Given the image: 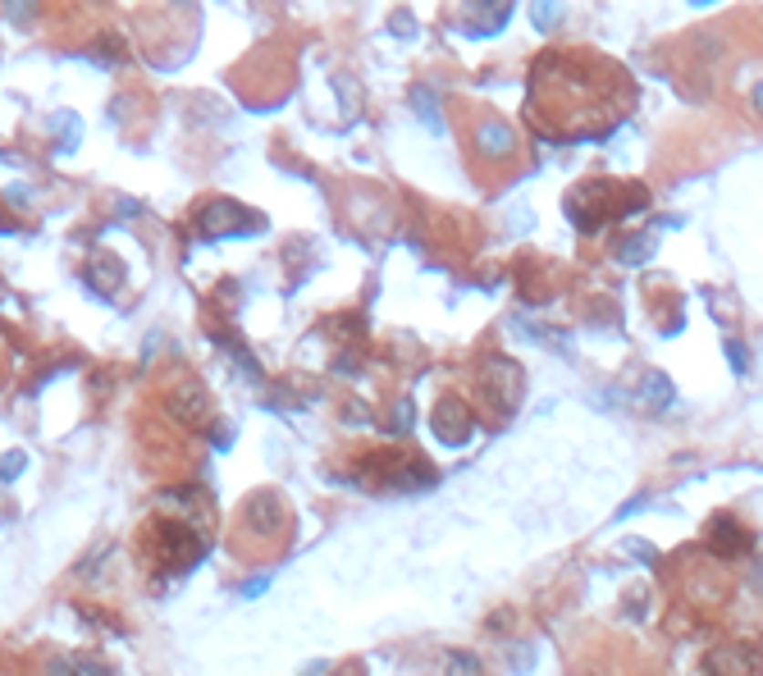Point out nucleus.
I'll return each mask as SVG.
<instances>
[{"label":"nucleus","instance_id":"9b49d317","mask_svg":"<svg viewBox=\"0 0 763 676\" xmlns=\"http://www.w3.org/2000/svg\"><path fill=\"white\" fill-rule=\"evenodd\" d=\"M471 15H476V19H467V33H471V37H490V33H499V28L508 24L512 10H508V5H476Z\"/></svg>","mask_w":763,"mask_h":676},{"label":"nucleus","instance_id":"4468645a","mask_svg":"<svg viewBox=\"0 0 763 676\" xmlns=\"http://www.w3.org/2000/svg\"><path fill=\"white\" fill-rule=\"evenodd\" d=\"M412 101H417V110H421L430 124H439V106H430V92H426V87H417V92H412Z\"/></svg>","mask_w":763,"mask_h":676},{"label":"nucleus","instance_id":"dca6fc26","mask_svg":"<svg viewBox=\"0 0 763 676\" xmlns=\"http://www.w3.org/2000/svg\"><path fill=\"white\" fill-rule=\"evenodd\" d=\"M727 353H731V366H736V375H745V348H740V343H727Z\"/></svg>","mask_w":763,"mask_h":676},{"label":"nucleus","instance_id":"20e7f679","mask_svg":"<svg viewBox=\"0 0 763 676\" xmlns=\"http://www.w3.org/2000/svg\"><path fill=\"white\" fill-rule=\"evenodd\" d=\"M261 224H265L261 215H252L247 206H238V201H229V197L206 201L201 215H197V229H201L206 238H242V233H252V229H261Z\"/></svg>","mask_w":763,"mask_h":676},{"label":"nucleus","instance_id":"f03ea898","mask_svg":"<svg viewBox=\"0 0 763 676\" xmlns=\"http://www.w3.org/2000/svg\"><path fill=\"white\" fill-rule=\"evenodd\" d=\"M644 206V188L640 183H613V179H590L581 188L567 192V215L581 233L603 229L608 220H622L631 210Z\"/></svg>","mask_w":763,"mask_h":676},{"label":"nucleus","instance_id":"a211bd4d","mask_svg":"<svg viewBox=\"0 0 763 676\" xmlns=\"http://www.w3.org/2000/svg\"><path fill=\"white\" fill-rule=\"evenodd\" d=\"M758 106H763V87H758Z\"/></svg>","mask_w":763,"mask_h":676},{"label":"nucleus","instance_id":"39448f33","mask_svg":"<svg viewBox=\"0 0 763 676\" xmlns=\"http://www.w3.org/2000/svg\"><path fill=\"white\" fill-rule=\"evenodd\" d=\"M704 676H763V649L749 640H727L704 658Z\"/></svg>","mask_w":763,"mask_h":676},{"label":"nucleus","instance_id":"2eb2a0df","mask_svg":"<svg viewBox=\"0 0 763 676\" xmlns=\"http://www.w3.org/2000/svg\"><path fill=\"white\" fill-rule=\"evenodd\" d=\"M24 462H28V457H24V453H10V457H5V462H0V480H15V476H19V471H24Z\"/></svg>","mask_w":763,"mask_h":676},{"label":"nucleus","instance_id":"f257e3e1","mask_svg":"<svg viewBox=\"0 0 763 676\" xmlns=\"http://www.w3.org/2000/svg\"><path fill=\"white\" fill-rule=\"evenodd\" d=\"M631 106H635V87L626 69L590 51H549L531 69L526 115L553 142L603 138Z\"/></svg>","mask_w":763,"mask_h":676},{"label":"nucleus","instance_id":"6e6552de","mask_svg":"<svg viewBox=\"0 0 763 676\" xmlns=\"http://www.w3.org/2000/svg\"><path fill=\"white\" fill-rule=\"evenodd\" d=\"M242 521H247V526H256L261 535H270V530L288 526L284 503H279V494H270V489H261V494H252V498L242 503Z\"/></svg>","mask_w":763,"mask_h":676},{"label":"nucleus","instance_id":"f8f14e48","mask_svg":"<svg viewBox=\"0 0 763 676\" xmlns=\"http://www.w3.org/2000/svg\"><path fill=\"white\" fill-rule=\"evenodd\" d=\"M654 242H658V238H654V229H644L640 238H631V242H622V247H617V261H622V265H640V261H649V256H654Z\"/></svg>","mask_w":763,"mask_h":676},{"label":"nucleus","instance_id":"f3484780","mask_svg":"<svg viewBox=\"0 0 763 676\" xmlns=\"http://www.w3.org/2000/svg\"><path fill=\"white\" fill-rule=\"evenodd\" d=\"M535 24H540V28H553V24H558V10H535Z\"/></svg>","mask_w":763,"mask_h":676},{"label":"nucleus","instance_id":"423d86ee","mask_svg":"<svg viewBox=\"0 0 763 676\" xmlns=\"http://www.w3.org/2000/svg\"><path fill=\"white\" fill-rule=\"evenodd\" d=\"M430 430H435V439L439 444H449V448H458V444H467L471 439V430H476V421H471V407L462 403V398H439L435 403V416H430Z\"/></svg>","mask_w":763,"mask_h":676},{"label":"nucleus","instance_id":"0eeeda50","mask_svg":"<svg viewBox=\"0 0 763 676\" xmlns=\"http://www.w3.org/2000/svg\"><path fill=\"white\" fill-rule=\"evenodd\" d=\"M471 147H476L480 160H508L512 147H517V138H512V128L503 119H480L476 133H471Z\"/></svg>","mask_w":763,"mask_h":676},{"label":"nucleus","instance_id":"1a4fd4ad","mask_svg":"<svg viewBox=\"0 0 763 676\" xmlns=\"http://www.w3.org/2000/svg\"><path fill=\"white\" fill-rule=\"evenodd\" d=\"M708 548H713L717 558H736V553L749 548V535H745L731 517H713V521H708Z\"/></svg>","mask_w":763,"mask_h":676},{"label":"nucleus","instance_id":"7ed1b4c3","mask_svg":"<svg viewBox=\"0 0 763 676\" xmlns=\"http://www.w3.org/2000/svg\"><path fill=\"white\" fill-rule=\"evenodd\" d=\"M476 394L490 403L494 416H508V412L517 407V398H521V371H517V362H508V357H490V362H480Z\"/></svg>","mask_w":763,"mask_h":676},{"label":"nucleus","instance_id":"ddd939ff","mask_svg":"<svg viewBox=\"0 0 763 676\" xmlns=\"http://www.w3.org/2000/svg\"><path fill=\"white\" fill-rule=\"evenodd\" d=\"M644 398H649L654 407H667V403H672V389H667V380H663V375H649V380H644Z\"/></svg>","mask_w":763,"mask_h":676},{"label":"nucleus","instance_id":"9d476101","mask_svg":"<svg viewBox=\"0 0 763 676\" xmlns=\"http://www.w3.org/2000/svg\"><path fill=\"white\" fill-rule=\"evenodd\" d=\"M174 407H179V412H183V421H192V425L211 416V403H206V394H201L192 380H183V384H179V394H174Z\"/></svg>","mask_w":763,"mask_h":676}]
</instances>
